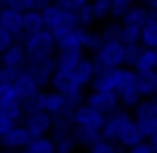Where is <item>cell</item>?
Returning a JSON list of instances; mask_svg holds the SVG:
<instances>
[{
  "label": "cell",
  "instance_id": "obj_33",
  "mask_svg": "<svg viewBox=\"0 0 157 153\" xmlns=\"http://www.w3.org/2000/svg\"><path fill=\"white\" fill-rule=\"evenodd\" d=\"M0 113L6 115V117L14 119V121H20V119H24V109H22V100L14 101V103H8V105L0 107Z\"/></svg>",
  "mask_w": 157,
  "mask_h": 153
},
{
  "label": "cell",
  "instance_id": "obj_17",
  "mask_svg": "<svg viewBox=\"0 0 157 153\" xmlns=\"http://www.w3.org/2000/svg\"><path fill=\"white\" fill-rule=\"evenodd\" d=\"M157 88V70H147V72H137V92L141 98L155 96Z\"/></svg>",
  "mask_w": 157,
  "mask_h": 153
},
{
  "label": "cell",
  "instance_id": "obj_44",
  "mask_svg": "<svg viewBox=\"0 0 157 153\" xmlns=\"http://www.w3.org/2000/svg\"><path fill=\"white\" fill-rule=\"evenodd\" d=\"M56 6H60L62 10H70V12H78L82 6H86V4H90L88 0H56Z\"/></svg>",
  "mask_w": 157,
  "mask_h": 153
},
{
  "label": "cell",
  "instance_id": "obj_51",
  "mask_svg": "<svg viewBox=\"0 0 157 153\" xmlns=\"http://www.w3.org/2000/svg\"><path fill=\"white\" fill-rule=\"evenodd\" d=\"M153 109H155V115H157V96H155V100H153Z\"/></svg>",
  "mask_w": 157,
  "mask_h": 153
},
{
  "label": "cell",
  "instance_id": "obj_43",
  "mask_svg": "<svg viewBox=\"0 0 157 153\" xmlns=\"http://www.w3.org/2000/svg\"><path fill=\"white\" fill-rule=\"evenodd\" d=\"M22 74L20 68H8V66H2V72H0V82L2 84H14L18 80V76Z\"/></svg>",
  "mask_w": 157,
  "mask_h": 153
},
{
  "label": "cell",
  "instance_id": "obj_41",
  "mask_svg": "<svg viewBox=\"0 0 157 153\" xmlns=\"http://www.w3.org/2000/svg\"><path fill=\"white\" fill-rule=\"evenodd\" d=\"M90 153H119V149L111 141H105V139L101 137L100 141H96L90 147Z\"/></svg>",
  "mask_w": 157,
  "mask_h": 153
},
{
  "label": "cell",
  "instance_id": "obj_3",
  "mask_svg": "<svg viewBox=\"0 0 157 153\" xmlns=\"http://www.w3.org/2000/svg\"><path fill=\"white\" fill-rule=\"evenodd\" d=\"M123 52H125V46L121 42H104L101 48L96 52V58H94L96 72L121 68L123 66Z\"/></svg>",
  "mask_w": 157,
  "mask_h": 153
},
{
  "label": "cell",
  "instance_id": "obj_56",
  "mask_svg": "<svg viewBox=\"0 0 157 153\" xmlns=\"http://www.w3.org/2000/svg\"><path fill=\"white\" fill-rule=\"evenodd\" d=\"M20 153H30V151H28V149H22V151H20Z\"/></svg>",
  "mask_w": 157,
  "mask_h": 153
},
{
  "label": "cell",
  "instance_id": "obj_31",
  "mask_svg": "<svg viewBox=\"0 0 157 153\" xmlns=\"http://www.w3.org/2000/svg\"><path fill=\"white\" fill-rule=\"evenodd\" d=\"M121 32H123V24L115 20V22H109L101 30V38H104V42H119Z\"/></svg>",
  "mask_w": 157,
  "mask_h": 153
},
{
  "label": "cell",
  "instance_id": "obj_35",
  "mask_svg": "<svg viewBox=\"0 0 157 153\" xmlns=\"http://www.w3.org/2000/svg\"><path fill=\"white\" fill-rule=\"evenodd\" d=\"M141 52H143V48L139 46V44H129V46H125V52H123V66L133 68Z\"/></svg>",
  "mask_w": 157,
  "mask_h": 153
},
{
  "label": "cell",
  "instance_id": "obj_6",
  "mask_svg": "<svg viewBox=\"0 0 157 153\" xmlns=\"http://www.w3.org/2000/svg\"><path fill=\"white\" fill-rule=\"evenodd\" d=\"M0 26L14 36V42L22 44L24 40V12L12 8H0Z\"/></svg>",
  "mask_w": 157,
  "mask_h": 153
},
{
  "label": "cell",
  "instance_id": "obj_20",
  "mask_svg": "<svg viewBox=\"0 0 157 153\" xmlns=\"http://www.w3.org/2000/svg\"><path fill=\"white\" fill-rule=\"evenodd\" d=\"M90 86H92L94 92H115L113 70H100V72H96Z\"/></svg>",
  "mask_w": 157,
  "mask_h": 153
},
{
  "label": "cell",
  "instance_id": "obj_14",
  "mask_svg": "<svg viewBox=\"0 0 157 153\" xmlns=\"http://www.w3.org/2000/svg\"><path fill=\"white\" fill-rule=\"evenodd\" d=\"M82 36H84V28L82 26L56 36L58 50H82Z\"/></svg>",
  "mask_w": 157,
  "mask_h": 153
},
{
  "label": "cell",
  "instance_id": "obj_38",
  "mask_svg": "<svg viewBox=\"0 0 157 153\" xmlns=\"http://www.w3.org/2000/svg\"><path fill=\"white\" fill-rule=\"evenodd\" d=\"M135 123H137L139 131L143 133L145 139H149L157 131V117H145V119H139V121H135Z\"/></svg>",
  "mask_w": 157,
  "mask_h": 153
},
{
  "label": "cell",
  "instance_id": "obj_2",
  "mask_svg": "<svg viewBox=\"0 0 157 153\" xmlns=\"http://www.w3.org/2000/svg\"><path fill=\"white\" fill-rule=\"evenodd\" d=\"M42 18H44V28L50 30L54 36H60L68 30L80 26V18H78V12H70V10H62L56 4H50L48 8L42 10Z\"/></svg>",
  "mask_w": 157,
  "mask_h": 153
},
{
  "label": "cell",
  "instance_id": "obj_12",
  "mask_svg": "<svg viewBox=\"0 0 157 153\" xmlns=\"http://www.w3.org/2000/svg\"><path fill=\"white\" fill-rule=\"evenodd\" d=\"M113 78H115V94H123L127 90L137 88V72L133 68H115L113 70Z\"/></svg>",
  "mask_w": 157,
  "mask_h": 153
},
{
  "label": "cell",
  "instance_id": "obj_5",
  "mask_svg": "<svg viewBox=\"0 0 157 153\" xmlns=\"http://www.w3.org/2000/svg\"><path fill=\"white\" fill-rule=\"evenodd\" d=\"M104 123H105V115L100 113L98 109H94L88 103H82V105H78L74 109V125H78V127L101 131Z\"/></svg>",
  "mask_w": 157,
  "mask_h": 153
},
{
  "label": "cell",
  "instance_id": "obj_1",
  "mask_svg": "<svg viewBox=\"0 0 157 153\" xmlns=\"http://www.w3.org/2000/svg\"><path fill=\"white\" fill-rule=\"evenodd\" d=\"M22 46L28 54V60H42V58H52L56 56L58 46H56V36L50 30H40L34 34L24 36Z\"/></svg>",
  "mask_w": 157,
  "mask_h": 153
},
{
  "label": "cell",
  "instance_id": "obj_9",
  "mask_svg": "<svg viewBox=\"0 0 157 153\" xmlns=\"http://www.w3.org/2000/svg\"><path fill=\"white\" fill-rule=\"evenodd\" d=\"M127 121H131L127 111H119V109L113 111L111 115L105 117V123H104V127H101V137H104L105 141L115 143L119 139V133H121V129L125 127Z\"/></svg>",
  "mask_w": 157,
  "mask_h": 153
},
{
  "label": "cell",
  "instance_id": "obj_58",
  "mask_svg": "<svg viewBox=\"0 0 157 153\" xmlns=\"http://www.w3.org/2000/svg\"><path fill=\"white\" fill-rule=\"evenodd\" d=\"M155 96H157V88H155Z\"/></svg>",
  "mask_w": 157,
  "mask_h": 153
},
{
  "label": "cell",
  "instance_id": "obj_47",
  "mask_svg": "<svg viewBox=\"0 0 157 153\" xmlns=\"http://www.w3.org/2000/svg\"><path fill=\"white\" fill-rule=\"evenodd\" d=\"M129 153H153V149H151V145L149 143H137V145H133V147H129Z\"/></svg>",
  "mask_w": 157,
  "mask_h": 153
},
{
  "label": "cell",
  "instance_id": "obj_16",
  "mask_svg": "<svg viewBox=\"0 0 157 153\" xmlns=\"http://www.w3.org/2000/svg\"><path fill=\"white\" fill-rule=\"evenodd\" d=\"M72 74H74V80H76L82 88L88 86V84H92L94 76H96V66H94V60H90V58H82V62L72 70Z\"/></svg>",
  "mask_w": 157,
  "mask_h": 153
},
{
  "label": "cell",
  "instance_id": "obj_13",
  "mask_svg": "<svg viewBox=\"0 0 157 153\" xmlns=\"http://www.w3.org/2000/svg\"><path fill=\"white\" fill-rule=\"evenodd\" d=\"M54 92H60V94H68L74 92V90H80L82 86L74 80V74L68 72V70H56L52 74V80H50Z\"/></svg>",
  "mask_w": 157,
  "mask_h": 153
},
{
  "label": "cell",
  "instance_id": "obj_54",
  "mask_svg": "<svg viewBox=\"0 0 157 153\" xmlns=\"http://www.w3.org/2000/svg\"><path fill=\"white\" fill-rule=\"evenodd\" d=\"M139 2H143V4H149V2H151V0H139Z\"/></svg>",
  "mask_w": 157,
  "mask_h": 153
},
{
  "label": "cell",
  "instance_id": "obj_11",
  "mask_svg": "<svg viewBox=\"0 0 157 153\" xmlns=\"http://www.w3.org/2000/svg\"><path fill=\"white\" fill-rule=\"evenodd\" d=\"M0 62H2V66H8V68H20L24 70V66H26L28 62V54L24 50V46L20 42H14L10 48H6L2 54H0Z\"/></svg>",
  "mask_w": 157,
  "mask_h": 153
},
{
  "label": "cell",
  "instance_id": "obj_15",
  "mask_svg": "<svg viewBox=\"0 0 157 153\" xmlns=\"http://www.w3.org/2000/svg\"><path fill=\"white\" fill-rule=\"evenodd\" d=\"M84 58V52L82 50H58L54 60H56V70H68L72 72L78 64Z\"/></svg>",
  "mask_w": 157,
  "mask_h": 153
},
{
  "label": "cell",
  "instance_id": "obj_23",
  "mask_svg": "<svg viewBox=\"0 0 157 153\" xmlns=\"http://www.w3.org/2000/svg\"><path fill=\"white\" fill-rule=\"evenodd\" d=\"M72 135H74V139H76V143H80V145H88V147H92L96 141L101 139V131L86 129V127H78V125H74Z\"/></svg>",
  "mask_w": 157,
  "mask_h": 153
},
{
  "label": "cell",
  "instance_id": "obj_52",
  "mask_svg": "<svg viewBox=\"0 0 157 153\" xmlns=\"http://www.w3.org/2000/svg\"><path fill=\"white\" fill-rule=\"evenodd\" d=\"M149 6H151V8H157V0H151V2H149Z\"/></svg>",
  "mask_w": 157,
  "mask_h": 153
},
{
  "label": "cell",
  "instance_id": "obj_40",
  "mask_svg": "<svg viewBox=\"0 0 157 153\" xmlns=\"http://www.w3.org/2000/svg\"><path fill=\"white\" fill-rule=\"evenodd\" d=\"M0 8H12V10L26 12L32 10V2L30 0H0Z\"/></svg>",
  "mask_w": 157,
  "mask_h": 153
},
{
  "label": "cell",
  "instance_id": "obj_22",
  "mask_svg": "<svg viewBox=\"0 0 157 153\" xmlns=\"http://www.w3.org/2000/svg\"><path fill=\"white\" fill-rule=\"evenodd\" d=\"M66 109H70L68 107V103H66V98H64V94H60V92H50V94H46V111L52 115H60V113H64ZM74 111V109H72Z\"/></svg>",
  "mask_w": 157,
  "mask_h": 153
},
{
  "label": "cell",
  "instance_id": "obj_4",
  "mask_svg": "<svg viewBox=\"0 0 157 153\" xmlns=\"http://www.w3.org/2000/svg\"><path fill=\"white\" fill-rule=\"evenodd\" d=\"M24 72L30 74L32 80H34L40 88H44V86L50 84L52 74L56 72V60H54V56L52 58H42V60H28L26 66H24Z\"/></svg>",
  "mask_w": 157,
  "mask_h": 153
},
{
  "label": "cell",
  "instance_id": "obj_39",
  "mask_svg": "<svg viewBox=\"0 0 157 153\" xmlns=\"http://www.w3.org/2000/svg\"><path fill=\"white\" fill-rule=\"evenodd\" d=\"M78 18H80V26L82 28H90L94 22H96V16H94V10H92V4H86L78 10Z\"/></svg>",
  "mask_w": 157,
  "mask_h": 153
},
{
  "label": "cell",
  "instance_id": "obj_25",
  "mask_svg": "<svg viewBox=\"0 0 157 153\" xmlns=\"http://www.w3.org/2000/svg\"><path fill=\"white\" fill-rule=\"evenodd\" d=\"M121 20L125 26H141L143 28L147 24V10L143 6H139V4L137 6H131Z\"/></svg>",
  "mask_w": 157,
  "mask_h": 153
},
{
  "label": "cell",
  "instance_id": "obj_57",
  "mask_svg": "<svg viewBox=\"0 0 157 153\" xmlns=\"http://www.w3.org/2000/svg\"><path fill=\"white\" fill-rule=\"evenodd\" d=\"M0 72H2V62H0Z\"/></svg>",
  "mask_w": 157,
  "mask_h": 153
},
{
  "label": "cell",
  "instance_id": "obj_21",
  "mask_svg": "<svg viewBox=\"0 0 157 153\" xmlns=\"http://www.w3.org/2000/svg\"><path fill=\"white\" fill-rule=\"evenodd\" d=\"M22 109H24V115H32V113L46 111V94H44V92H36L34 96L22 100Z\"/></svg>",
  "mask_w": 157,
  "mask_h": 153
},
{
  "label": "cell",
  "instance_id": "obj_8",
  "mask_svg": "<svg viewBox=\"0 0 157 153\" xmlns=\"http://www.w3.org/2000/svg\"><path fill=\"white\" fill-rule=\"evenodd\" d=\"M22 127L30 133L32 139L36 137H44L48 131L52 129V115L48 111H40V113H32V115H24L22 119Z\"/></svg>",
  "mask_w": 157,
  "mask_h": 153
},
{
  "label": "cell",
  "instance_id": "obj_26",
  "mask_svg": "<svg viewBox=\"0 0 157 153\" xmlns=\"http://www.w3.org/2000/svg\"><path fill=\"white\" fill-rule=\"evenodd\" d=\"M30 153H58L56 151V141H54L52 137H36V139H32L30 143H28V147H26Z\"/></svg>",
  "mask_w": 157,
  "mask_h": 153
},
{
  "label": "cell",
  "instance_id": "obj_34",
  "mask_svg": "<svg viewBox=\"0 0 157 153\" xmlns=\"http://www.w3.org/2000/svg\"><path fill=\"white\" fill-rule=\"evenodd\" d=\"M119 103H123V105L129 107V109H135V107L141 103V94L137 92V88L127 90V92L119 94Z\"/></svg>",
  "mask_w": 157,
  "mask_h": 153
},
{
  "label": "cell",
  "instance_id": "obj_29",
  "mask_svg": "<svg viewBox=\"0 0 157 153\" xmlns=\"http://www.w3.org/2000/svg\"><path fill=\"white\" fill-rule=\"evenodd\" d=\"M119 42L123 46H129V44H139L141 42V26H125L123 24V32Z\"/></svg>",
  "mask_w": 157,
  "mask_h": 153
},
{
  "label": "cell",
  "instance_id": "obj_36",
  "mask_svg": "<svg viewBox=\"0 0 157 153\" xmlns=\"http://www.w3.org/2000/svg\"><path fill=\"white\" fill-rule=\"evenodd\" d=\"M92 10L96 20L100 18H107L111 14V0H94L92 2Z\"/></svg>",
  "mask_w": 157,
  "mask_h": 153
},
{
  "label": "cell",
  "instance_id": "obj_7",
  "mask_svg": "<svg viewBox=\"0 0 157 153\" xmlns=\"http://www.w3.org/2000/svg\"><path fill=\"white\" fill-rule=\"evenodd\" d=\"M86 103L92 105L94 109H98L100 113H104L107 117V115H111L113 111H117L119 96L115 92H92L86 98Z\"/></svg>",
  "mask_w": 157,
  "mask_h": 153
},
{
  "label": "cell",
  "instance_id": "obj_27",
  "mask_svg": "<svg viewBox=\"0 0 157 153\" xmlns=\"http://www.w3.org/2000/svg\"><path fill=\"white\" fill-rule=\"evenodd\" d=\"M135 72H147V70H155V56H153V50L149 48H143V52L139 54L137 62L133 66Z\"/></svg>",
  "mask_w": 157,
  "mask_h": 153
},
{
  "label": "cell",
  "instance_id": "obj_37",
  "mask_svg": "<svg viewBox=\"0 0 157 153\" xmlns=\"http://www.w3.org/2000/svg\"><path fill=\"white\" fill-rule=\"evenodd\" d=\"M131 8V0H111V18L119 20L127 14V10Z\"/></svg>",
  "mask_w": 157,
  "mask_h": 153
},
{
  "label": "cell",
  "instance_id": "obj_46",
  "mask_svg": "<svg viewBox=\"0 0 157 153\" xmlns=\"http://www.w3.org/2000/svg\"><path fill=\"white\" fill-rule=\"evenodd\" d=\"M12 127H16V121H14V119H10V117H6V115L0 113V137H2L4 133H8Z\"/></svg>",
  "mask_w": 157,
  "mask_h": 153
},
{
  "label": "cell",
  "instance_id": "obj_28",
  "mask_svg": "<svg viewBox=\"0 0 157 153\" xmlns=\"http://www.w3.org/2000/svg\"><path fill=\"white\" fill-rule=\"evenodd\" d=\"M104 44V38L101 34H96V32H88V28H84V36H82V50H92L98 52Z\"/></svg>",
  "mask_w": 157,
  "mask_h": 153
},
{
  "label": "cell",
  "instance_id": "obj_50",
  "mask_svg": "<svg viewBox=\"0 0 157 153\" xmlns=\"http://www.w3.org/2000/svg\"><path fill=\"white\" fill-rule=\"evenodd\" d=\"M149 145H151V149H153V153H157V131L149 137Z\"/></svg>",
  "mask_w": 157,
  "mask_h": 153
},
{
  "label": "cell",
  "instance_id": "obj_24",
  "mask_svg": "<svg viewBox=\"0 0 157 153\" xmlns=\"http://www.w3.org/2000/svg\"><path fill=\"white\" fill-rule=\"evenodd\" d=\"M44 30V18L42 12L38 10H26L24 12V34H34V32Z\"/></svg>",
  "mask_w": 157,
  "mask_h": 153
},
{
  "label": "cell",
  "instance_id": "obj_32",
  "mask_svg": "<svg viewBox=\"0 0 157 153\" xmlns=\"http://www.w3.org/2000/svg\"><path fill=\"white\" fill-rule=\"evenodd\" d=\"M18 100L20 98H18V94H16L14 86L12 84H2V82H0V107L8 105V103H14Z\"/></svg>",
  "mask_w": 157,
  "mask_h": 153
},
{
  "label": "cell",
  "instance_id": "obj_45",
  "mask_svg": "<svg viewBox=\"0 0 157 153\" xmlns=\"http://www.w3.org/2000/svg\"><path fill=\"white\" fill-rule=\"evenodd\" d=\"M12 44H14V36H12L8 30H4V28L0 26V54L6 50V48H10Z\"/></svg>",
  "mask_w": 157,
  "mask_h": 153
},
{
  "label": "cell",
  "instance_id": "obj_19",
  "mask_svg": "<svg viewBox=\"0 0 157 153\" xmlns=\"http://www.w3.org/2000/svg\"><path fill=\"white\" fill-rule=\"evenodd\" d=\"M12 86H14V90H16V94H18L20 100H26V98L34 96L36 92H40V86L36 84V82L32 80V76L26 74L24 70H22V74L18 76V80H16Z\"/></svg>",
  "mask_w": 157,
  "mask_h": 153
},
{
  "label": "cell",
  "instance_id": "obj_49",
  "mask_svg": "<svg viewBox=\"0 0 157 153\" xmlns=\"http://www.w3.org/2000/svg\"><path fill=\"white\" fill-rule=\"evenodd\" d=\"M147 24H155L157 26V8L147 10Z\"/></svg>",
  "mask_w": 157,
  "mask_h": 153
},
{
  "label": "cell",
  "instance_id": "obj_18",
  "mask_svg": "<svg viewBox=\"0 0 157 153\" xmlns=\"http://www.w3.org/2000/svg\"><path fill=\"white\" fill-rule=\"evenodd\" d=\"M143 139H145V137H143V133L139 131L135 119H131V121H127L125 127L121 129L117 143H121V147H133V145H137V143H141Z\"/></svg>",
  "mask_w": 157,
  "mask_h": 153
},
{
  "label": "cell",
  "instance_id": "obj_30",
  "mask_svg": "<svg viewBox=\"0 0 157 153\" xmlns=\"http://www.w3.org/2000/svg\"><path fill=\"white\" fill-rule=\"evenodd\" d=\"M141 44H143V48H149V50L157 48V26L155 24H145L141 28Z\"/></svg>",
  "mask_w": 157,
  "mask_h": 153
},
{
  "label": "cell",
  "instance_id": "obj_48",
  "mask_svg": "<svg viewBox=\"0 0 157 153\" xmlns=\"http://www.w3.org/2000/svg\"><path fill=\"white\" fill-rule=\"evenodd\" d=\"M32 2V10H38V12H42L44 8H48L52 4V0H30Z\"/></svg>",
  "mask_w": 157,
  "mask_h": 153
},
{
  "label": "cell",
  "instance_id": "obj_10",
  "mask_svg": "<svg viewBox=\"0 0 157 153\" xmlns=\"http://www.w3.org/2000/svg\"><path fill=\"white\" fill-rule=\"evenodd\" d=\"M30 141H32L30 133L22 125H16L0 137V147L2 149H26Z\"/></svg>",
  "mask_w": 157,
  "mask_h": 153
},
{
  "label": "cell",
  "instance_id": "obj_55",
  "mask_svg": "<svg viewBox=\"0 0 157 153\" xmlns=\"http://www.w3.org/2000/svg\"><path fill=\"white\" fill-rule=\"evenodd\" d=\"M0 153H10V151H8V149H2V151H0Z\"/></svg>",
  "mask_w": 157,
  "mask_h": 153
},
{
  "label": "cell",
  "instance_id": "obj_53",
  "mask_svg": "<svg viewBox=\"0 0 157 153\" xmlns=\"http://www.w3.org/2000/svg\"><path fill=\"white\" fill-rule=\"evenodd\" d=\"M153 56H155V70H157V48L153 50Z\"/></svg>",
  "mask_w": 157,
  "mask_h": 153
},
{
  "label": "cell",
  "instance_id": "obj_42",
  "mask_svg": "<svg viewBox=\"0 0 157 153\" xmlns=\"http://www.w3.org/2000/svg\"><path fill=\"white\" fill-rule=\"evenodd\" d=\"M76 145H78L76 139H74L72 133H70V135H66V137H62V139H58V141H56V151L58 153H72Z\"/></svg>",
  "mask_w": 157,
  "mask_h": 153
}]
</instances>
